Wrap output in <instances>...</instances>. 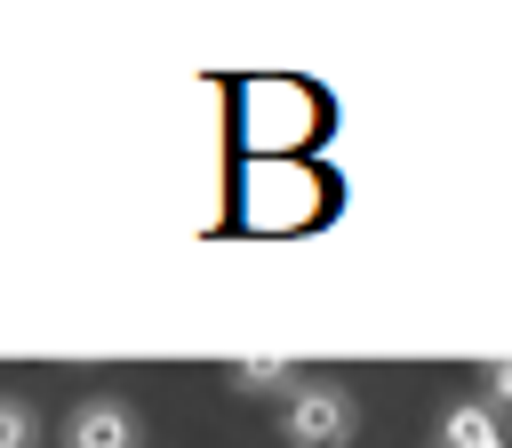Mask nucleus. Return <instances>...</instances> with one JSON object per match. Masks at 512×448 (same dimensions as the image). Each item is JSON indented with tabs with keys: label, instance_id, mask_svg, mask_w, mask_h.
I'll use <instances>...</instances> for the list:
<instances>
[{
	"label": "nucleus",
	"instance_id": "f257e3e1",
	"mask_svg": "<svg viewBox=\"0 0 512 448\" xmlns=\"http://www.w3.org/2000/svg\"><path fill=\"white\" fill-rule=\"evenodd\" d=\"M288 440L296 448H344L352 440V392L344 384H296L288 392Z\"/></svg>",
	"mask_w": 512,
	"mask_h": 448
},
{
	"label": "nucleus",
	"instance_id": "f03ea898",
	"mask_svg": "<svg viewBox=\"0 0 512 448\" xmlns=\"http://www.w3.org/2000/svg\"><path fill=\"white\" fill-rule=\"evenodd\" d=\"M64 448H136V416L120 400H80L64 424Z\"/></svg>",
	"mask_w": 512,
	"mask_h": 448
},
{
	"label": "nucleus",
	"instance_id": "7ed1b4c3",
	"mask_svg": "<svg viewBox=\"0 0 512 448\" xmlns=\"http://www.w3.org/2000/svg\"><path fill=\"white\" fill-rule=\"evenodd\" d=\"M440 440H448V448H504V424H496L488 400H456V408L440 416Z\"/></svg>",
	"mask_w": 512,
	"mask_h": 448
},
{
	"label": "nucleus",
	"instance_id": "20e7f679",
	"mask_svg": "<svg viewBox=\"0 0 512 448\" xmlns=\"http://www.w3.org/2000/svg\"><path fill=\"white\" fill-rule=\"evenodd\" d=\"M232 384H240V392H296V368L256 352V360H232Z\"/></svg>",
	"mask_w": 512,
	"mask_h": 448
},
{
	"label": "nucleus",
	"instance_id": "39448f33",
	"mask_svg": "<svg viewBox=\"0 0 512 448\" xmlns=\"http://www.w3.org/2000/svg\"><path fill=\"white\" fill-rule=\"evenodd\" d=\"M32 440H40L32 408H24V400H0V448H32Z\"/></svg>",
	"mask_w": 512,
	"mask_h": 448
},
{
	"label": "nucleus",
	"instance_id": "423d86ee",
	"mask_svg": "<svg viewBox=\"0 0 512 448\" xmlns=\"http://www.w3.org/2000/svg\"><path fill=\"white\" fill-rule=\"evenodd\" d=\"M480 384H488V408H512V360H488Z\"/></svg>",
	"mask_w": 512,
	"mask_h": 448
}]
</instances>
